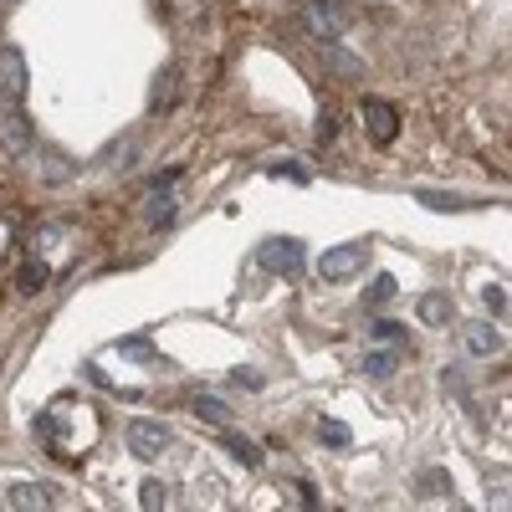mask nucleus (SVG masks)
I'll return each instance as SVG.
<instances>
[{"label":"nucleus","instance_id":"nucleus-19","mask_svg":"<svg viewBox=\"0 0 512 512\" xmlns=\"http://www.w3.org/2000/svg\"><path fill=\"white\" fill-rule=\"evenodd\" d=\"M395 369H400V354H384V349H369V354H364V374L379 379V384L395 379Z\"/></svg>","mask_w":512,"mask_h":512},{"label":"nucleus","instance_id":"nucleus-7","mask_svg":"<svg viewBox=\"0 0 512 512\" xmlns=\"http://www.w3.org/2000/svg\"><path fill=\"white\" fill-rule=\"evenodd\" d=\"M359 113H364V134H369L379 149H390V144L400 139V108H395V103H384V98H364V103H359Z\"/></svg>","mask_w":512,"mask_h":512},{"label":"nucleus","instance_id":"nucleus-26","mask_svg":"<svg viewBox=\"0 0 512 512\" xmlns=\"http://www.w3.org/2000/svg\"><path fill=\"white\" fill-rule=\"evenodd\" d=\"M482 303H487L492 318H507V292H502V282H487V287H482Z\"/></svg>","mask_w":512,"mask_h":512},{"label":"nucleus","instance_id":"nucleus-13","mask_svg":"<svg viewBox=\"0 0 512 512\" xmlns=\"http://www.w3.org/2000/svg\"><path fill=\"white\" fill-rule=\"evenodd\" d=\"M190 410H195V420H205V425H221V431L231 425V405H226L221 395H195V400H190Z\"/></svg>","mask_w":512,"mask_h":512},{"label":"nucleus","instance_id":"nucleus-27","mask_svg":"<svg viewBox=\"0 0 512 512\" xmlns=\"http://www.w3.org/2000/svg\"><path fill=\"white\" fill-rule=\"evenodd\" d=\"M420 492L425 497H441V492H451V477L446 472H420Z\"/></svg>","mask_w":512,"mask_h":512},{"label":"nucleus","instance_id":"nucleus-14","mask_svg":"<svg viewBox=\"0 0 512 512\" xmlns=\"http://www.w3.org/2000/svg\"><path fill=\"white\" fill-rule=\"evenodd\" d=\"M47 282H52V267H47V262H41V256H31V262H26V267L16 272V287H21L26 297H36V292H41V287H47Z\"/></svg>","mask_w":512,"mask_h":512},{"label":"nucleus","instance_id":"nucleus-5","mask_svg":"<svg viewBox=\"0 0 512 512\" xmlns=\"http://www.w3.org/2000/svg\"><path fill=\"white\" fill-rule=\"evenodd\" d=\"M175 185H180V169H169V175H159V180L149 185V200H144V221H149L154 231H164L169 221L180 216V195H175Z\"/></svg>","mask_w":512,"mask_h":512},{"label":"nucleus","instance_id":"nucleus-3","mask_svg":"<svg viewBox=\"0 0 512 512\" xmlns=\"http://www.w3.org/2000/svg\"><path fill=\"white\" fill-rule=\"evenodd\" d=\"M303 26L318 41H338V36L354 26V11L344 6V0H308V6H303Z\"/></svg>","mask_w":512,"mask_h":512},{"label":"nucleus","instance_id":"nucleus-10","mask_svg":"<svg viewBox=\"0 0 512 512\" xmlns=\"http://www.w3.org/2000/svg\"><path fill=\"white\" fill-rule=\"evenodd\" d=\"M461 349L472 354V359L502 354V328L497 323H461Z\"/></svg>","mask_w":512,"mask_h":512},{"label":"nucleus","instance_id":"nucleus-29","mask_svg":"<svg viewBox=\"0 0 512 512\" xmlns=\"http://www.w3.org/2000/svg\"><path fill=\"white\" fill-rule=\"evenodd\" d=\"M231 384H241V390H262V374H256V369H231Z\"/></svg>","mask_w":512,"mask_h":512},{"label":"nucleus","instance_id":"nucleus-11","mask_svg":"<svg viewBox=\"0 0 512 512\" xmlns=\"http://www.w3.org/2000/svg\"><path fill=\"white\" fill-rule=\"evenodd\" d=\"M420 323L425 328H451L456 323V303H451L446 292H425L420 297Z\"/></svg>","mask_w":512,"mask_h":512},{"label":"nucleus","instance_id":"nucleus-23","mask_svg":"<svg viewBox=\"0 0 512 512\" xmlns=\"http://www.w3.org/2000/svg\"><path fill=\"white\" fill-rule=\"evenodd\" d=\"M369 333L379 338V344H400V349H410V328H405V323H395V318H379Z\"/></svg>","mask_w":512,"mask_h":512},{"label":"nucleus","instance_id":"nucleus-30","mask_svg":"<svg viewBox=\"0 0 512 512\" xmlns=\"http://www.w3.org/2000/svg\"><path fill=\"white\" fill-rule=\"evenodd\" d=\"M0 6H21V0H0Z\"/></svg>","mask_w":512,"mask_h":512},{"label":"nucleus","instance_id":"nucleus-12","mask_svg":"<svg viewBox=\"0 0 512 512\" xmlns=\"http://www.w3.org/2000/svg\"><path fill=\"white\" fill-rule=\"evenodd\" d=\"M175 93H180V67H164V72L154 77V93H149V113H164L169 103H175Z\"/></svg>","mask_w":512,"mask_h":512},{"label":"nucleus","instance_id":"nucleus-28","mask_svg":"<svg viewBox=\"0 0 512 512\" xmlns=\"http://www.w3.org/2000/svg\"><path fill=\"white\" fill-rule=\"evenodd\" d=\"M267 175H292V185H308V169H297L292 159H277V164H267Z\"/></svg>","mask_w":512,"mask_h":512},{"label":"nucleus","instance_id":"nucleus-15","mask_svg":"<svg viewBox=\"0 0 512 512\" xmlns=\"http://www.w3.org/2000/svg\"><path fill=\"white\" fill-rule=\"evenodd\" d=\"M134 159H139V139H118V144H108L98 154L103 169H134Z\"/></svg>","mask_w":512,"mask_h":512},{"label":"nucleus","instance_id":"nucleus-17","mask_svg":"<svg viewBox=\"0 0 512 512\" xmlns=\"http://www.w3.org/2000/svg\"><path fill=\"white\" fill-rule=\"evenodd\" d=\"M323 57H328V67H333L338 77H349V82H359V77H364V62H359V57H349L344 47H338V41H328Z\"/></svg>","mask_w":512,"mask_h":512},{"label":"nucleus","instance_id":"nucleus-22","mask_svg":"<svg viewBox=\"0 0 512 512\" xmlns=\"http://www.w3.org/2000/svg\"><path fill=\"white\" fill-rule=\"evenodd\" d=\"M318 441H323V446H338V451H344V446H354V431H349L344 420H318Z\"/></svg>","mask_w":512,"mask_h":512},{"label":"nucleus","instance_id":"nucleus-16","mask_svg":"<svg viewBox=\"0 0 512 512\" xmlns=\"http://www.w3.org/2000/svg\"><path fill=\"white\" fill-rule=\"evenodd\" d=\"M221 441H226V451H231V456H236L241 466H251V472H256V466H262V461H267V456H262V446H256L251 436H236V431H226Z\"/></svg>","mask_w":512,"mask_h":512},{"label":"nucleus","instance_id":"nucleus-2","mask_svg":"<svg viewBox=\"0 0 512 512\" xmlns=\"http://www.w3.org/2000/svg\"><path fill=\"white\" fill-rule=\"evenodd\" d=\"M369 267V241H344V246H328L318 256V277L323 282H349Z\"/></svg>","mask_w":512,"mask_h":512},{"label":"nucleus","instance_id":"nucleus-24","mask_svg":"<svg viewBox=\"0 0 512 512\" xmlns=\"http://www.w3.org/2000/svg\"><path fill=\"white\" fill-rule=\"evenodd\" d=\"M36 436L62 451V415H36Z\"/></svg>","mask_w":512,"mask_h":512},{"label":"nucleus","instance_id":"nucleus-8","mask_svg":"<svg viewBox=\"0 0 512 512\" xmlns=\"http://www.w3.org/2000/svg\"><path fill=\"white\" fill-rule=\"evenodd\" d=\"M36 149V123L11 108V113H0V154H11V159H26Z\"/></svg>","mask_w":512,"mask_h":512},{"label":"nucleus","instance_id":"nucleus-4","mask_svg":"<svg viewBox=\"0 0 512 512\" xmlns=\"http://www.w3.org/2000/svg\"><path fill=\"white\" fill-rule=\"evenodd\" d=\"M123 441H128V451H134L139 461H154V456H164L169 446H175V431H169L164 420H128V431H123Z\"/></svg>","mask_w":512,"mask_h":512},{"label":"nucleus","instance_id":"nucleus-6","mask_svg":"<svg viewBox=\"0 0 512 512\" xmlns=\"http://www.w3.org/2000/svg\"><path fill=\"white\" fill-rule=\"evenodd\" d=\"M26 88H31V67H26L21 47H0V103L21 108L26 103Z\"/></svg>","mask_w":512,"mask_h":512},{"label":"nucleus","instance_id":"nucleus-20","mask_svg":"<svg viewBox=\"0 0 512 512\" xmlns=\"http://www.w3.org/2000/svg\"><path fill=\"white\" fill-rule=\"evenodd\" d=\"M139 507H144V512L175 507V487H169V482H144V487H139Z\"/></svg>","mask_w":512,"mask_h":512},{"label":"nucleus","instance_id":"nucleus-9","mask_svg":"<svg viewBox=\"0 0 512 512\" xmlns=\"http://www.w3.org/2000/svg\"><path fill=\"white\" fill-rule=\"evenodd\" d=\"M6 507L11 512H47V507H57V487L52 482H16L6 492Z\"/></svg>","mask_w":512,"mask_h":512},{"label":"nucleus","instance_id":"nucleus-18","mask_svg":"<svg viewBox=\"0 0 512 512\" xmlns=\"http://www.w3.org/2000/svg\"><path fill=\"white\" fill-rule=\"evenodd\" d=\"M415 200L420 205H431V210H472V200H466V195H456V190H415Z\"/></svg>","mask_w":512,"mask_h":512},{"label":"nucleus","instance_id":"nucleus-1","mask_svg":"<svg viewBox=\"0 0 512 512\" xmlns=\"http://www.w3.org/2000/svg\"><path fill=\"white\" fill-rule=\"evenodd\" d=\"M303 262H308V251H303L297 236H267L262 246H256V267L272 272V277H297Z\"/></svg>","mask_w":512,"mask_h":512},{"label":"nucleus","instance_id":"nucleus-21","mask_svg":"<svg viewBox=\"0 0 512 512\" xmlns=\"http://www.w3.org/2000/svg\"><path fill=\"white\" fill-rule=\"evenodd\" d=\"M395 292H400V282H395L390 272H379V277L369 282V292H364V308H384V303H395Z\"/></svg>","mask_w":512,"mask_h":512},{"label":"nucleus","instance_id":"nucleus-25","mask_svg":"<svg viewBox=\"0 0 512 512\" xmlns=\"http://www.w3.org/2000/svg\"><path fill=\"white\" fill-rule=\"evenodd\" d=\"M118 354H123V359H159L149 338H118Z\"/></svg>","mask_w":512,"mask_h":512}]
</instances>
